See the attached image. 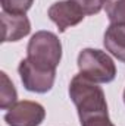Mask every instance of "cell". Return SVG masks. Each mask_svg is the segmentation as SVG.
<instances>
[{
	"label": "cell",
	"mask_w": 125,
	"mask_h": 126,
	"mask_svg": "<svg viewBox=\"0 0 125 126\" xmlns=\"http://www.w3.org/2000/svg\"><path fill=\"white\" fill-rule=\"evenodd\" d=\"M69 97L78 110L80 119L97 113H107L103 90L83 75H75L72 78L69 84Z\"/></svg>",
	"instance_id": "cell-1"
},
{
	"label": "cell",
	"mask_w": 125,
	"mask_h": 126,
	"mask_svg": "<svg viewBox=\"0 0 125 126\" xmlns=\"http://www.w3.org/2000/svg\"><path fill=\"white\" fill-rule=\"evenodd\" d=\"M0 21H1V28H3V34H1L3 43L18 41V40L27 37L31 31L30 19L25 15H15V13L1 12Z\"/></svg>",
	"instance_id": "cell-7"
},
{
	"label": "cell",
	"mask_w": 125,
	"mask_h": 126,
	"mask_svg": "<svg viewBox=\"0 0 125 126\" xmlns=\"http://www.w3.org/2000/svg\"><path fill=\"white\" fill-rule=\"evenodd\" d=\"M124 103H125V91H124Z\"/></svg>",
	"instance_id": "cell-14"
},
{
	"label": "cell",
	"mask_w": 125,
	"mask_h": 126,
	"mask_svg": "<svg viewBox=\"0 0 125 126\" xmlns=\"http://www.w3.org/2000/svg\"><path fill=\"white\" fill-rule=\"evenodd\" d=\"M44 117V107L28 100L15 103L4 114V120L9 126H40Z\"/></svg>",
	"instance_id": "cell-5"
},
{
	"label": "cell",
	"mask_w": 125,
	"mask_h": 126,
	"mask_svg": "<svg viewBox=\"0 0 125 126\" xmlns=\"http://www.w3.org/2000/svg\"><path fill=\"white\" fill-rule=\"evenodd\" d=\"M83 9L72 0H62L50 6L49 18L56 24L59 32H65L68 28L78 25L84 19Z\"/></svg>",
	"instance_id": "cell-6"
},
{
	"label": "cell",
	"mask_w": 125,
	"mask_h": 126,
	"mask_svg": "<svg viewBox=\"0 0 125 126\" xmlns=\"http://www.w3.org/2000/svg\"><path fill=\"white\" fill-rule=\"evenodd\" d=\"M103 44L112 56L125 63V25L112 24L104 32Z\"/></svg>",
	"instance_id": "cell-8"
},
{
	"label": "cell",
	"mask_w": 125,
	"mask_h": 126,
	"mask_svg": "<svg viewBox=\"0 0 125 126\" xmlns=\"http://www.w3.org/2000/svg\"><path fill=\"white\" fill-rule=\"evenodd\" d=\"M80 75L94 84L112 82L116 76V66L109 54L96 48H84L78 54Z\"/></svg>",
	"instance_id": "cell-3"
},
{
	"label": "cell",
	"mask_w": 125,
	"mask_h": 126,
	"mask_svg": "<svg viewBox=\"0 0 125 126\" xmlns=\"http://www.w3.org/2000/svg\"><path fill=\"white\" fill-rule=\"evenodd\" d=\"M74 3H77L85 15H96L102 10V7L104 6L106 0H72Z\"/></svg>",
	"instance_id": "cell-13"
},
{
	"label": "cell",
	"mask_w": 125,
	"mask_h": 126,
	"mask_svg": "<svg viewBox=\"0 0 125 126\" xmlns=\"http://www.w3.org/2000/svg\"><path fill=\"white\" fill-rule=\"evenodd\" d=\"M104 9L110 24L125 25V0H106Z\"/></svg>",
	"instance_id": "cell-10"
},
{
	"label": "cell",
	"mask_w": 125,
	"mask_h": 126,
	"mask_svg": "<svg viewBox=\"0 0 125 126\" xmlns=\"http://www.w3.org/2000/svg\"><path fill=\"white\" fill-rule=\"evenodd\" d=\"M1 75V90H0V107L3 110L10 109L15 103H16V90L13 87V84L9 81L7 75L4 72L0 73Z\"/></svg>",
	"instance_id": "cell-9"
},
{
	"label": "cell",
	"mask_w": 125,
	"mask_h": 126,
	"mask_svg": "<svg viewBox=\"0 0 125 126\" xmlns=\"http://www.w3.org/2000/svg\"><path fill=\"white\" fill-rule=\"evenodd\" d=\"M18 72L21 75V81L24 87L28 91L38 93V94H44L50 91L55 84V78H56V70L43 69L31 63L28 59L21 60Z\"/></svg>",
	"instance_id": "cell-4"
},
{
	"label": "cell",
	"mask_w": 125,
	"mask_h": 126,
	"mask_svg": "<svg viewBox=\"0 0 125 126\" xmlns=\"http://www.w3.org/2000/svg\"><path fill=\"white\" fill-rule=\"evenodd\" d=\"M27 59L31 63L56 70L62 59V44L56 34L50 31H38L31 37L27 47Z\"/></svg>",
	"instance_id": "cell-2"
},
{
	"label": "cell",
	"mask_w": 125,
	"mask_h": 126,
	"mask_svg": "<svg viewBox=\"0 0 125 126\" xmlns=\"http://www.w3.org/2000/svg\"><path fill=\"white\" fill-rule=\"evenodd\" d=\"M3 12L15 13V15H25L27 10H30L34 0H0Z\"/></svg>",
	"instance_id": "cell-11"
},
{
	"label": "cell",
	"mask_w": 125,
	"mask_h": 126,
	"mask_svg": "<svg viewBox=\"0 0 125 126\" xmlns=\"http://www.w3.org/2000/svg\"><path fill=\"white\" fill-rule=\"evenodd\" d=\"M81 120V126H115L107 113H97V114H91L87 117L80 119Z\"/></svg>",
	"instance_id": "cell-12"
}]
</instances>
